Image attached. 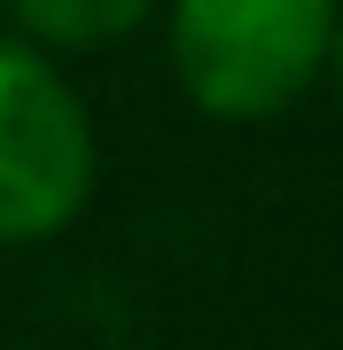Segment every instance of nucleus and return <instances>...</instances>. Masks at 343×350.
I'll use <instances>...</instances> for the list:
<instances>
[{
	"label": "nucleus",
	"mask_w": 343,
	"mask_h": 350,
	"mask_svg": "<svg viewBox=\"0 0 343 350\" xmlns=\"http://www.w3.org/2000/svg\"><path fill=\"white\" fill-rule=\"evenodd\" d=\"M335 16V0H172V78L203 117H281L328 70Z\"/></svg>",
	"instance_id": "f257e3e1"
},
{
	"label": "nucleus",
	"mask_w": 343,
	"mask_h": 350,
	"mask_svg": "<svg viewBox=\"0 0 343 350\" xmlns=\"http://www.w3.org/2000/svg\"><path fill=\"white\" fill-rule=\"evenodd\" d=\"M94 195V117L24 39H0V241H47Z\"/></svg>",
	"instance_id": "f03ea898"
},
{
	"label": "nucleus",
	"mask_w": 343,
	"mask_h": 350,
	"mask_svg": "<svg viewBox=\"0 0 343 350\" xmlns=\"http://www.w3.org/2000/svg\"><path fill=\"white\" fill-rule=\"evenodd\" d=\"M8 8L39 47H78L86 55V47H117L125 31H140L156 0H8Z\"/></svg>",
	"instance_id": "7ed1b4c3"
},
{
	"label": "nucleus",
	"mask_w": 343,
	"mask_h": 350,
	"mask_svg": "<svg viewBox=\"0 0 343 350\" xmlns=\"http://www.w3.org/2000/svg\"><path fill=\"white\" fill-rule=\"evenodd\" d=\"M328 78H335V94H343V16H335V47H328Z\"/></svg>",
	"instance_id": "20e7f679"
}]
</instances>
